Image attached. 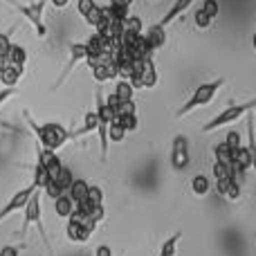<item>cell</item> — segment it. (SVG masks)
<instances>
[{
  "label": "cell",
  "instance_id": "6da1fadb",
  "mask_svg": "<svg viewBox=\"0 0 256 256\" xmlns=\"http://www.w3.org/2000/svg\"><path fill=\"white\" fill-rule=\"evenodd\" d=\"M25 120L30 128L36 132V137H38V144L43 146V148H50V150H58L66 142H70L72 137H74V132H70L66 126L61 124H43L38 126L34 120L30 117V112L25 110Z\"/></svg>",
  "mask_w": 256,
  "mask_h": 256
},
{
  "label": "cell",
  "instance_id": "7a4b0ae2",
  "mask_svg": "<svg viewBox=\"0 0 256 256\" xmlns=\"http://www.w3.org/2000/svg\"><path fill=\"white\" fill-rule=\"evenodd\" d=\"M222 86H225V79H214V81H207V84H200L198 88L194 90V94H191V97L182 104V108L176 112V117H178V120H182V117L191 115V112L198 110V108L209 106V104L216 99L218 90H220Z\"/></svg>",
  "mask_w": 256,
  "mask_h": 256
},
{
  "label": "cell",
  "instance_id": "3957f363",
  "mask_svg": "<svg viewBox=\"0 0 256 256\" xmlns=\"http://www.w3.org/2000/svg\"><path fill=\"white\" fill-rule=\"evenodd\" d=\"M254 108H256V97L248 99L245 104H234V106L225 108L222 112H218L216 117H212V120L202 126V132H214V130H218V128H225V126L234 124V122H238L240 117H248Z\"/></svg>",
  "mask_w": 256,
  "mask_h": 256
},
{
  "label": "cell",
  "instance_id": "277c9868",
  "mask_svg": "<svg viewBox=\"0 0 256 256\" xmlns=\"http://www.w3.org/2000/svg\"><path fill=\"white\" fill-rule=\"evenodd\" d=\"M25 212V218H22V230H20V236H25L30 232V227L34 225L38 230V234L43 236V245L50 254H52V248H50V240H48V234H45V227H43V207H40V189L34 191V196L30 198L27 207L22 209Z\"/></svg>",
  "mask_w": 256,
  "mask_h": 256
},
{
  "label": "cell",
  "instance_id": "5b68a950",
  "mask_svg": "<svg viewBox=\"0 0 256 256\" xmlns=\"http://www.w3.org/2000/svg\"><path fill=\"white\" fill-rule=\"evenodd\" d=\"M4 2H9L14 9H18V12H20L22 16L34 25L36 34H38L40 38L48 36V27H45V22H43V9H45V4H48L50 0H36L34 4H22V2H18V0H4Z\"/></svg>",
  "mask_w": 256,
  "mask_h": 256
},
{
  "label": "cell",
  "instance_id": "8992f818",
  "mask_svg": "<svg viewBox=\"0 0 256 256\" xmlns=\"http://www.w3.org/2000/svg\"><path fill=\"white\" fill-rule=\"evenodd\" d=\"M34 191H36V186H34V182L32 184H27L25 189H20V191H16V194L12 196V200H9L7 204H4L2 209H0V222L4 220L7 216H12V214H16V212H22V209L27 207V202H30V198L34 196Z\"/></svg>",
  "mask_w": 256,
  "mask_h": 256
},
{
  "label": "cell",
  "instance_id": "52a82bcc",
  "mask_svg": "<svg viewBox=\"0 0 256 256\" xmlns=\"http://www.w3.org/2000/svg\"><path fill=\"white\" fill-rule=\"evenodd\" d=\"M88 58V48H86V43H70V58H68L66 68H63V72L58 74L56 84H54V90L58 88V86L63 84V81L68 79V76L72 74V70H74L76 66H79L81 61H86Z\"/></svg>",
  "mask_w": 256,
  "mask_h": 256
},
{
  "label": "cell",
  "instance_id": "ba28073f",
  "mask_svg": "<svg viewBox=\"0 0 256 256\" xmlns=\"http://www.w3.org/2000/svg\"><path fill=\"white\" fill-rule=\"evenodd\" d=\"M191 162V155H189V142L186 137L178 135L173 140V148H171V166L173 171H184Z\"/></svg>",
  "mask_w": 256,
  "mask_h": 256
},
{
  "label": "cell",
  "instance_id": "9c48e42d",
  "mask_svg": "<svg viewBox=\"0 0 256 256\" xmlns=\"http://www.w3.org/2000/svg\"><path fill=\"white\" fill-rule=\"evenodd\" d=\"M92 76H94V81H99V84H106V81H112L120 76L117 74V66H115L112 54H108L102 63H97V66L92 68Z\"/></svg>",
  "mask_w": 256,
  "mask_h": 256
},
{
  "label": "cell",
  "instance_id": "30bf717a",
  "mask_svg": "<svg viewBox=\"0 0 256 256\" xmlns=\"http://www.w3.org/2000/svg\"><path fill=\"white\" fill-rule=\"evenodd\" d=\"M144 38H146V43H148V48L155 52V50H160V48L166 45V32H164V27L160 25V22H155V25L148 27V32L144 34Z\"/></svg>",
  "mask_w": 256,
  "mask_h": 256
},
{
  "label": "cell",
  "instance_id": "8fae6325",
  "mask_svg": "<svg viewBox=\"0 0 256 256\" xmlns=\"http://www.w3.org/2000/svg\"><path fill=\"white\" fill-rule=\"evenodd\" d=\"M88 189H90L88 182L81 180V178H74V180H72V184H70V189H68L66 194L74 200V204H81V202H86V200H88Z\"/></svg>",
  "mask_w": 256,
  "mask_h": 256
},
{
  "label": "cell",
  "instance_id": "7c38bea8",
  "mask_svg": "<svg viewBox=\"0 0 256 256\" xmlns=\"http://www.w3.org/2000/svg\"><path fill=\"white\" fill-rule=\"evenodd\" d=\"M194 2H196V0H176V2L171 4V9H168V12L162 16V20H160V25H162V27H166L168 22H173L178 16H182V14H184L186 9H189Z\"/></svg>",
  "mask_w": 256,
  "mask_h": 256
},
{
  "label": "cell",
  "instance_id": "4fadbf2b",
  "mask_svg": "<svg viewBox=\"0 0 256 256\" xmlns=\"http://www.w3.org/2000/svg\"><path fill=\"white\" fill-rule=\"evenodd\" d=\"M216 189L220 196L230 200H238L240 198V182L236 178H230V180H222V182H216Z\"/></svg>",
  "mask_w": 256,
  "mask_h": 256
},
{
  "label": "cell",
  "instance_id": "5bb4252c",
  "mask_svg": "<svg viewBox=\"0 0 256 256\" xmlns=\"http://www.w3.org/2000/svg\"><path fill=\"white\" fill-rule=\"evenodd\" d=\"M7 58H9V63H12L14 68H18V70H20V72H25V63H27V50L22 48V45L12 43V48H9V52H7Z\"/></svg>",
  "mask_w": 256,
  "mask_h": 256
},
{
  "label": "cell",
  "instance_id": "9a60e30c",
  "mask_svg": "<svg viewBox=\"0 0 256 256\" xmlns=\"http://www.w3.org/2000/svg\"><path fill=\"white\" fill-rule=\"evenodd\" d=\"M76 209V204H74V200L70 198L68 194H63V196H58L56 200H54V212H56V216L58 218H70L72 216V212Z\"/></svg>",
  "mask_w": 256,
  "mask_h": 256
},
{
  "label": "cell",
  "instance_id": "2e32d148",
  "mask_svg": "<svg viewBox=\"0 0 256 256\" xmlns=\"http://www.w3.org/2000/svg\"><path fill=\"white\" fill-rule=\"evenodd\" d=\"M66 234H68V238H70L72 243H86V240L90 238V234H92V232H88L84 225H81V222H72V220H68Z\"/></svg>",
  "mask_w": 256,
  "mask_h": 256
},
{
  "label": "cell",
  "instance_id": "e0dca14e",
  "mask_svg": "<svg viewBox=\"0 0 256 256\" xmlns=\"http://www.w3.org/2000/svg\"><path fill=\"white\" fill-rule=\"evenodd\" d=\"M158 86V70H155L153 58L144 61V70H142V88H155Z\"/></svg>",
  "mask_w": 256,
  "mask_h": 256
},
{
  "label": "cell",
  "instance_id": "ac0fdd59",
  "mask_svg": "<svg viewBox=\"0 0 256 256\" xmlns=\"http://www.w3.org/2000/svg\"><path fill=\"white\" fill-rule=\"evenodd\" d=\"M214 158H216V162H220V164L234 166V148H230L225 142H220V144L214 146Z\"/></svg>",
  "mask_w": 256,
  "mask_h": 256
},
{
  "label": "cell",
  "instance_id": "d6986e66",
  "mask_svg": "<svg viewBox=\"0 0 256 256\" xmlns=\"http://www.w3.org/2000/svg\"><path fill=\"white\" fill-rule=\"evenodd\" d=\"M126 137V128L122 126L120 117H115V120L110 122V126H108V142H112V144H122Z\"/></svg>",
  "mask_w": 256,
  "mask_h": 256
},
{
  "label": "cell",
  "instance_id": "ffe728a7",
  "mask_svg": "<svg viewBox=\"0 0 256 256\" xmlns=\"http://www.w3.org/2000/svg\"><path fill=\"white\" fill-rule=\"evenodd\" d=\"M20 74H22V72L18 70V68L9 66L7 70L0 72V84H2L4 88H16V86H18V79H20Z\"/></svg>",
  "mask_w": 256,
  "mask_h": 256
},
{
  "label": "cell",
  "instance_id": "44dd1931",
  "mask_svg": "<svg viewBox=\"0 0 256 256\" xmlns=\"http://www.w3.org/2000/svg\"><path fill=\"white\" fill-rule=\"evenodd\" d=\"M212 176H214V180H216V182H222V180H230V178H236V173H234V166H227V164L214 162ZM236 180H238V178H236Z\"/></svg>",
  "mask_w": 256,
  "mask_h": 256
},
{
  "label": "cell",
  "instance_id": "7402d4cb",
  "mask_svg": "<svg viewBox=\"0 0 256 256\" xmlns=\"http://www.w3.org/2000/svg\"><path fill=\"white\" fill-rule=\"evenodd\" d=\"M97 128H99V117H97V110H88V112H86V117H84V126H81L79 130L74 132V137L86 135V132H92V130H97Z\"/></svg>",
  "mask_w": 256,
  "mask_h": 256
},
{
  "label": "cell",
  "instance_id": "603a6c76",
  "mask_svg": "<svg viewBox=\"0 0 256 256\" xmlns=\"http://www.w3.org/2000/svg\"><path fill=\"white\" fill-rule=\"evenodd\" d=\"M180 238H182V232H176V234L168 236V238L162 243V248H160V256H176Z\"/></svg>",
  "mask_w": 256,
  "mask_h": 256
},
{
  "label": "cell",
  "instance_id": "cb8c5ba5",
  "mask_svg": "<svg viewBox=\"0 0 256 256\" xmlns=\"http://www.w3.org/2000/svg\"><path fill=\"white\" fill-rule=\"evenodd\" d=\"M248 148H250V153H252V168L256 171V128H254L252 112L248 115Z\"/></svg>",
  "mask_w": 256,
  "mask_h": 256
},
{
  "label": "cell",
  "instance_id": "d4e9b609",
  "mask_svg": "<svg viewBox=\"0 0 256 256\" xmlns=\"http://www.w3.org/2000/svg\"><path fill=\"white\" fill-rule=\"evenodd\" d=\"M191 189H194L196 196H207L209 189H212V182H209L207 176H194V180H191Z\"/></svg>",
  "mask_w": 256,
  "mask_h": 256
},
{
  "label": "cell",
  "instance_id": "484cf974",
  "mask_svg": "<svg viewBox=\"0 0 256 256\" xmlns=\"http://www.w3.org/2000/svg\"><path fill=\"white\" fill-rule=\"evenodd\" d=\"M32 182H34L36 189H43V186L50 182V173H48V168H45L40 162H36V166H34V180H32Z\"/></svg>",
  "mask_w": 256,
  "mask_h": 256
},
{
  "label": "cell",
  "instance_id": "4316f807",
  "mask_svg": "<svg viewBox=\"0 0 256 256\" xmlns=\"http://www.w3.org/2000/svg\"><path fill=\"white\" fill-rule=\"evenodd\" d=\"M132 92H135V88L130 86V81H117L115 86V94L120 97V102H128V99H132Z\"/></svg>",
  "mask_w": 256,
  "mask_h": 256
},
{
  "label": "cell",
  "instance_id": "83f0119b",
  "mask_svg": "<svg viewBox=\"0 0 256 256\" xmlns=\"http://www.w3.org/2000/svg\"><path fill=\"white\" fill-rule=\"evenodd\" d=\"M194 22H196V27H200V30H207V27H212V22H214V18L209 16L204 9H196V14H194Z\"/></svg>",
  "mask_w": 256,
  "mask_h": 256
},
{
  "label": "cell",
  "instance_id": "f1b7e54d",
  "mask_svg": "<svg viewBox=\"0 0 256 256\" xmlns=\"http://www.w3.org/2000/svg\"><path fill=\"white\" fill-rule=\"evenodd\" d=\"M72 180H74V178H72V171L68 166H63L61 173L56 176V180H54V182H56V184L61 186L63 191H68V189H70V184H72Z\"/></svg>",
  "mask_w": 256,
  "mask_h": 256
},
{
  "label": "cell",
  "instance_id": "f546056e",
  "mask_svg": "<svg viewBox=\"0 0 256 256\" xmlns=\"http://www.w3.org/2000/svg\"><path fill=\"white\" fill-rule=\"evenodd\" d=\"M14 32H16V27H12L7 34H0V56H7L9 48H12V34Z\"/></svg>",
  "mask_w": 256,
  "mask_h": 256
},
{
  "label": "cell",
  "instance_id": "4dcf8cb0",
  "mask_svg": "<svg viewBox=\"0 0 256 256\" xmlns=\"http://www.w3.org/2000/svg\"><path fill=\"white\" fill-rule=\"evenodd\" d=\"M84 20H86V22H88V25H90V27H94V30H97V27H99V25H102V7H99V4H97V7H94V9H92V12H90V14H88V16H86V18H84Z\"/></svg>",
  "mask_w": 256,
  "mask_h": 256
},
{
  "label": "cell",
  "instance_id": "1f68e13d",
  "mask_svg": "<svg viewBox=\"0 0 256 256\" xmlns=\"http://www.w3.org/2000/svg\"><path fill=\"white\" fill-rule=\"evenodd\" d=\"M120 122H122V126L126 128V132L137 130V126H140V120H137V115H120Z\"/></svg>",
  "mask_w": 256,
  "mask_h": 256
},
{
  "label": "cell",
  "instance_id": "d6a6232c",
  "mask_svg": "<svg viewBox=\"0 0 256 256\" xmlns=\"http://www.w3.org/2000/svg\"><path fill=\"white\" fill-rule=\"evenodd\" d=\"M43 191H45V194H48V196H50V198H52V200H56L58 196H63V194H66V191H63L61 186H58V184H56V182H54V180H50L48 184L43 186Z\"/></svg>",
  "mask_w": 256,
  "mask_h": 256
},
{
  "label": "cell",
  "instance_id": "836d02e7",
  "mask_svg": "<svg viewBox=\"0 0 256 256\" xmlns=\"http://www.w3.org/2000/svg\"><path fill=\"white\" fill-rule=\"evenodd\" d=\"M88 200H90L92 204H104V191L99 189V186L90 184V189H88Z\"/></svg>",
  "mask_w": 256,
  "mask_h": 256
},
{
  "label": "cell",
  "instance_id": "e575fe53",
  "mask_svg": "<svg viewBox=\"0 0 256 256\" xmlns=\"http://www.w3.org/2000/svg\"><path fill=\"white\" fill-rule=\"evenodd\" d=\"M202 9L209 14V16L214 18V20H216V18H218V14H220V4H218V0H204Z\"/></svg>",
  "mask_w": 256,
  "mask_h": 256
},
{
  "label": "cell",
  "instance_id": "d590c367",
  "mask_svg": "<svg viewBox=\"0 0 256 256\" xmlns=\"http://www.w3.org/2000/svg\"><path fill=\"white\" fill-rule=\"evenodd\" d=\"M94 7H97V2H94V0H79V2H76V12H79L84 18L88 16Z\"/></svg>",
  "mask_w": 256,
  "mask_h": 256
},
{
  "label": "cell",
  "instance_id": "8d00e7d4",
  "mask_svg": "<svg viewBox=\"0 0 256 256\" xmlns=\"http://www.w3.org/2000/svg\"><path fill=\"white\" fill-rule=\"evenodd\" d=\"M120 115H137V108H135V102H132V99L120 104V112H117V117Z\"/></svg>",
  "mask_w": 256,
  "mask_h": 256
},
{
  "label": "cell",
  "instance_id": "74e56055",
  "mask_svg": "<svg viewBox=\"0 0 256 256\" xmlns=\"http://www.w3.org/2000/svg\"><path fill=\"white\" fill-rule=\"evenodd\" d=\"M222 142H225V144L230 146V148H234V150L238 148V146H243V144H240V135H238L236 130H230V132H227V137H225Z\"/></svg>",
  "mask_w": 256,
  "mask_h": 256
},
{
  "label": "cell",
  "instance_id": "f35d334b",
  "mask_svg": "<svg viewBox=\"0 0 256 256\" xmlns=\"http://www.w3.org/2000/svg\"><path fill=\"white\" fill-rule=\"evenodd\" d=\"M124 30H130V32H140L142 34V20L137 16H128L124 20Z\"/></svg>",
  "mask_w": 256,
  "mask_h": 256
},
{
  "label": "cell",
  "instance_id": "ab89813d",
  "mask_svg": "<svg viewBox=\"0 0 256 256\" xmlns=\"http://www.w3.org/2000/svg\"><path fill=\"white\" fill-rule=\"evenodd\" d=\"M16 92H18V88H2V90H0V106H2V104H7Z\"/></svg>",
  "mask_w": 256,
  "mask_h": 256
},
{
  "label": "cell",
  "instance_id": "60d3db41",
  "mask_svg": "<svg viewBox=\"0 0 256 256\" xmlns=\"http://www.w3.org/2000/svg\"><path fill=\"white\" fill-rule=\"evenodd\" d=\"M0 256H18V250L12 248V245H4V248L0 250Z\"/></svg>",
  "mask_w": 256,
  "mask_h": 256
},
{
  "label": "cell",
  "instance_id": "b9f144b4",
  "mask_svg": "<svg viewBox=\"0 0 256 256\" xmlns=\"http://www.w3.org/2000/svg\"><path fill=\"white\" fill-rule=\"evenodd\" d=\"M94 256H112V250L108 248V245H99L97 252H94Z\"/></svg>",
  "mask_w": 256,
  "mask_h": 256
},
{
  "label": "cell",
  "instance_id": "7bdbcfd3",
  "mask_svg": "<svg viewBox=\"0 0 256 256\" xmlns=\"http://www.w3.org/2000/svg\"><path fill=\"white\" fill-rule=\"evenodd\" d=\"M50 2H52L56 9H63V7H68V2H70V0H50Z\"/></svg>",
  "mask_w": 256,
  "mask_h": 256
},
{
  "label": "cell",
  "instance_id": "ee69618b",
  "mask_svg": "<svg viewBox=\"0 0 256 256\" xmlns=\"http://www.w3.org/2000/svg\"><path fill=\"white\" fill-rule=\"evenodd\" d=\"M9 66H12V63H9V58H7V56H0V72L7 70Z\"/></svg>",
  "mask_w": 256,
  "mask_h": 256
},
{
  "label": "cell",
  "instance_id": "f6af8a7d",
  "mask_svg": "<svg viewBox=\"0 0 256 256\" xmlns=\"http://www.w3.org/2000/svg\"><path fill=\"white\" fill-rule=\"evenodd\" d=\"M110 4H122V7H130L132 0H110Z\"/></svg>",
  "mask_w": 256,
  "mask_h": 256
},
{
  "label": "cell",
  "instance_id": "bcb514c9",
  "mask_svg": "<svg viewBox=\"0 0 256 256\" xmlns=\"http://www.w3.org/2000/svg\"><path fill=\"white\" fill-rule=\"evenodd\" d=\"M252 45H254V50H256V34L252 36Z\"/></svg>",
  "mask_w": 256,
  "mask_h": 256
},
{
  "label": "cell",
  "instance_id": "7dc6e473",
  "mask_svg": "<svg viewBox=\"0 0 256 256\" xmlns=\"http://www.w3.org/2000/svg\"><path fill=\"white\" fill-rule=\"evenodd\" d=\"M254 110H256V108H254Z\"/></svg>",
  "mask_w": 256,
  "mask_h": 256
}]
</instances>
